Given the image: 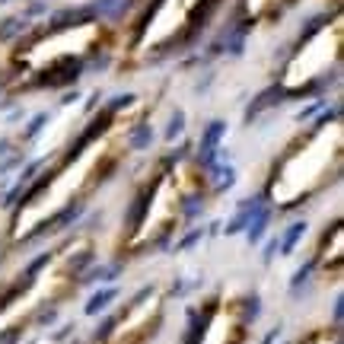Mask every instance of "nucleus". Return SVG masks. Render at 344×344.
Wrapping results in <instances>:
<instances>
[{
    "mask_svg": "<svg viewBox=\"0 0 344 344\" xmlns=\"http://www.w3.org/2000/svg\"><path fill=\"white\" fill-rule=\"evenodd\" d=\"M150 105L147 96H131L92 118V124L83 128L80 137L57 153L54 166H48L19 198L7 223V245H29L86 204L131 153Z\"/></svg>",
    "mask_w": 344,
    "mask_h": 344,
    "instance_id": "nucleus-1",
    "label": "nucleus"
},
{
    "mask_svg": "<svg viewBox=\"0 0 344 344\" xmlns=\"http://www.w3.org/2000/svg\"><path fill=\"white\" fill-rule=\"evenodd\" d=\"M118 42V32L96 16L67 19L19 39L4 57L0 86L16 96L64 89L105 57Z\"/></svg>",
    "mask_w": 344,
    "mask_h": 344,
    "instance_id": "nucleus-2",
    "label": "nucleus"
},
{
    "mask_svg": "<svg viewBox=\"0 0 344 344\" xmlns=\"http://www.w3.org/2000/svg\"><path fill=\"white\" fill-rule=\"evenodd\" d=\"M207 195L210 179L201 160L188 153H169L157 160L131 204L115 255L131 262V258H144L163 248L195 217L198 207H204Z\"/></svg>",
    "mask_w": 344,
    "mask_h": 344,
    "instance_id": "nucleus-3",
    "label": "nucleus"
},
{
    "mask_svg": "<svg viewBox=\"0 0 344 344\" xmlns=\"http://www.w3.org/2000/svg\"><path fill=\"white\" fill-rule=\"evenodd\" d=\"M92 262L89 236L64 239L45 252L19 280H13L0 296V341H13L29 328L51 319L77 293Z\"/></svg>",
    "mask_w": 344,
    "mask_h": 344,
    "instance_id": "nucleus-4",
    "label": "nucleus"
},
{
    "mask_svg": "<svg viewBox=\"0 0 344 344\" xmlns=\"http://www.w3.org/2000/svg\"><path fill=\"white\" fill-rule=\"evenodd\" d=\"M341 160H344V118L335 112L290 137L287 147L274 157L265 179L268 204L280 213L306 207L325 188L338 182Z\"/></svg>",
    "mask_w": 344,
    "mask_h": 344,
    "instance_id": "nucleus-5",
    "label": "nucleus"
},
{
    "mask_svg": "<svg viewBox=\"0 0 344 344\" xmlns=\"http://www.w3.org/2000/svg\"><path fill=\"white\" fill-rule=\"evenodd\" d=\"M220 0H150L124 39L121 70H140L185 48L207 26Z\"/></svg>",
    "mask_w": 344,
    "mask_h": 344,
    "instance_id": "nucleus-6",
    "label": "nucleus"
},
{
    "mask_svg": "<svg viewBox=\"0 0 344 344\" xmlns=\"http://www.w3.org/2000/svg\"><path fill=\"white\" fill-rule=\"evenodd\" d=\"M341 51H344V13L335 10L290 51L277 77L280 92L309 96V92L322 89L325 80L341 67Z\"/></svg>",
    "mask_w": 344,
    "mask_h": 344,
    "instance_id": "nucleus-7",
    "label": "nucleus"
},
{
    "mask_svg": "<svg viewBox=\"0 0 344 344\" xmlns=\"http://www.w3.org/2000/svg\"><path fill=\"white\" fill-rule=\"evenodd\" d=\"M166 303H169L166 287L150 284L140 293H134L124 306H118L105 328L89 344H153L166 322Z\"/></svg>",
    "mask_w": 344,
    "mask_h": 344,
    "instance_id": "nucleus-8",
    "label": "nucleus"
},
{
    "mask_svg": "<svg viewBox=\"0 0 344 344\" xmlns=\"http://www.w3.org/2000/svg\"><path fill=\"white\" fill-rule=\"evenodd\" d=\"M255 322V300L248 293H213L204 303L188 344H245Z\"/></svg>",
    "mask_w": 344,
    "mask_h": 344,
    "instance_id": "nucleus-9",
    "label": "nucleus"
},
{
    "mask_svg": "<svg viewBox=\"0 0 344 344\" xmlns=\"http://www.w3.org/2000/svg\"><path fill=\"white\" fill-rule=\"evenodd\" d=\"M341 236H344L341 233V217H335L322 230V236L316 242V255H312V268L319 274L331 277V280L341 277V265H344V239Z\"/></svg>",
    "mask_w": 344,
    "mask_h": 344,
    "instance_id": "nucleus-10",
    "label": "nucleus"
},
{
    "mask_svg": "<svg viewBox=\"0 0 344 344\" xmlns=\"http://www.w3.org/2000/svg\"><path fill=\"white\" fill-rule=\"evenodd\" d=\"M296 4V0H242L239 10H242V19L245 26H271V22H277L287 10Z\"/></svg>",
    "mask_w": 344,
    "mask_h": 344,
    "instance_id": "nucleus-11",
    "label": "nucleus"
},
{
    "mask_svg": "<svg viewBox=\"0 0 344 344\" xmlns=\"http://www.w3.org/2000/svg\"><path fill=\"white\" fill-rule=\"evenodd\" d=\"M296 344H341V335H338V325H319L312 331L296 341Z\"/></svg>",
    "mask_w": 344,
    "mask_h": 344,
    "instance_id": "nucleus-12",
    "label": "nucleus"
}]
</instances>
